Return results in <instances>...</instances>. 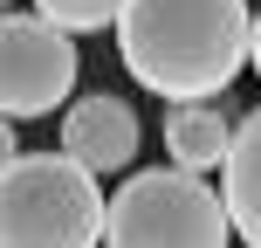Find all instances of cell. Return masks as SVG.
Instances as JSON below:
<instances>
[{"mask_svg":"<svg viewBox=\"0 0 261 248\" xmlns=\"http://www.w3.org/2000/svg\"><path fill=\"white\" fill-rule=\"evenodd\" d=\"M248 0H124L117 55L165 104H213L248 69Z\"/></svg>","mask_w":261,"mask_h":248,"instance_id":"1","label":"cell"},{"mask_svg":"<svg viewBox=\"0 0 261 248\" xmlns=\"http://www.w3.org/2000/svg\"><path fill=\"white\" fill-rule=\"evenodd\" d=\"M103 186L62 152H21L0 172V248H96Z\"/></svg>","mask_w":261,"mask_h":248,"instance_id":"2","label":"cell"},{"mask_svg":"<svg viewBox=\"0 0 261 248\" xmlns=\"http://www.w3.org/2000/svg\"><path fill=\"white\" fill-rule=\"evenodd\" d=\"M227 207L199 172H130L103 207V248H227Z\"/></svg>","mask_w":261,"mask_h":248,"instance_id":"3","label":"cell"},{"mask_svg":"<svg viewBox=\"0 0 261 248\" xmlns=\"http://www.w3.org/2000/svg\"><path fill=\"white\" fill-rule=\"evenodd\" d=\"M76 35L48 28L41 14H0V118H48L76 90Z\"/></svg>","mask_w":261,"mask_h":248,"instance_id":"4","label":"cell"},{"mask_svg":"<svg viewBox=\"0 0 261 248\" xmlns=\"http://www.w3.org/2000/svg\"><path fill=\"white\" fill-rule=\"evenodd\" d=\"M138 145H144L138 110H130L124 97H110V90H90V97H76V104L62 110V159H76V166L96 172V179L130 172Z\"/></svg>","mask_w":261,"mask_h":248,"instance_id":"5","label":"cell"},{"mask_svg":"<svg viewBox=\"0 0 261 248\" xmlns=\"http://www.w3.org/2000/svg\"><path fill=\"white\" fill-rule=\"evenodd\" d=\"M220 207H227V228L248 248H261V104L234 124V145L220 166Z\"/></svg>","mask_w":261,"mask_h":248,"instance_id":"6","label":"cell"},{"mask_svg":"<svg viewBox=\"0 0 261 248\" xmlns=\"http://www.w3.org/2000/svg\"><path fill=\"white\" fill-rule=\"evenodd\" d=\"M158 138H165V159L179 172H220L227 166V145H234V124H227L220 104H172L165 124H158Z\"/></svg>","mask_w":261,"mask_h":248,"instance_id":"7","label":"cell"},{"mask_svg":"<svg viewBox=\"0 0 261 248\" xmlns=\"http://www.w3.org/2000/svg\"><path fill=\"white\" fill-rule=\"evenodd\" d=\"M35 14L62 35H96V28H117L124 0H35Z\"/></svg>","mask_w":261,"mask_h":248,"instance_id":"8","label":"cell"},{"mask_svg":"<svg viewBox=\"0 0 261 248\" xmlns=\"http://www.w3.org/2000/svg\"><path fill=\"white\" fill-rule=\"evenodd\" d=\"M14 159H21V138H14V124H7V118H0V172H7V166H14Z\"/></svg>","mask_w":261,"mask_h":248,"instance_id":"9","label":"cell"},{"mask_svg":"<svg viewBox=\"0 0 261 248\" xmlns=\"http://www.w3.org/2000/svg\"><path fill=\"white\" fill-rule=\"evenodd\" d=\"M248 69H254V76H261V14H254V21H248Z\"/></svg>","mask_w":261,"mask_h":248,"instance_id":"10","label":"cell"},{"mask_svg":"<svg viewBox=\"0 0 261 248\" xmlns=\"http://www.w3.org/2000/svg\"><path fill=\"white\" fill-rule=\"evenodd\" d=\"M0 14H7V0H0Z\"/></svg>","mask_w":261,"mask_h":248,"instance_id":"11","label":"cell"}]
</instances>
